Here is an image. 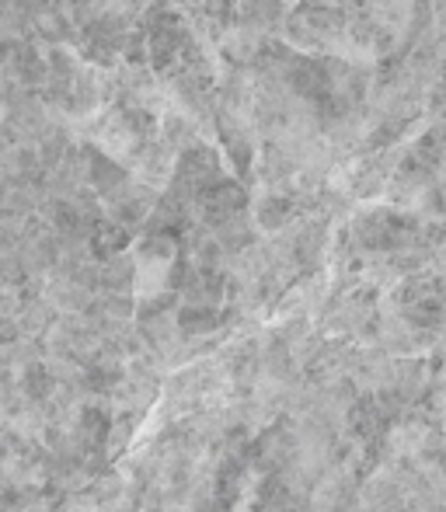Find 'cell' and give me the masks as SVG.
Here are the masks:
<instances>
[{"label":"cell","instance_id":"6da1fadb","mask_svg":"<svg viewBox=\"0 0 446 512\" xmlns=\"http://www.w3.org/2000/svg\"><path fill=\"white\" fill-rule=\"evenodd\" d=\"M220 129V147L227 154V161L234 164V171L241 178L251 175V157H255V143H251V129L244 122L234 119V112H220L217 119Z\"/></svg>","mask_w":446,"mask_h":512},{"label":"cell","instance_id":"7a4b0ae2","mask_svg":"<svg viewBox=\"0 0 446 512\" xmlns=\"http://www.w3.org/2000/svg\"><path fill=\"white\" fill-rule=\"evenodd\" d=\"M286 213H290V199H276L269 196V203L258 209V220L265 223V227H279V223L286 220Z\"/></svg>","mask_w":446,"mask_h":512}]
</instances>
